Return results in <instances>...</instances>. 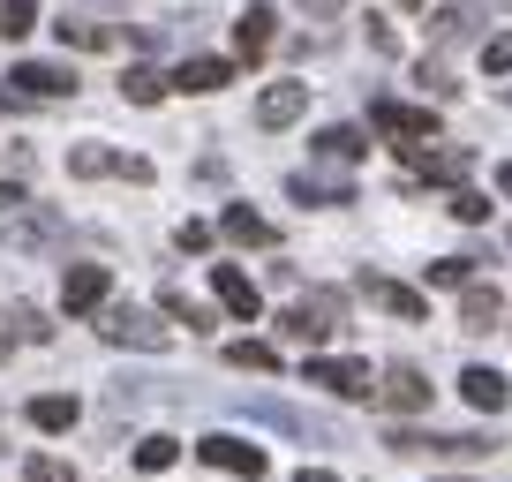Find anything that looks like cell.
<instances>
[{
  "label": "cell",
  "mask_w": 512,
  "mask_h": 482,
  "mask_svg": "<svg viewBox=\"0 0 512 482\" xmlns=\"http://www.w3.org/2000/svg\"><path fill=\"white\" fill-rule=\"evenodd\" d=\"M339 317H347V302H339L332 287H317V294H302V302H294V309H287L279 324H287V339L317 347V339H332V332H339Z\"/></svg>",
  "instance_id": "7a4b0ae2"
},
{
  "label": "cell",
  "mask_w": 512,
  "mask_h": 482,
  "mask_svg": "<svg viewBox=\"0 0 512 482\" xmlns=\"http://www.w3.org/2000/svg\"><path fill=\"white\" fill-rule=\"evenodd\" d=\"M166 83H174V91H226V83H234V61H219V53H196V61H181Z\"/></svg>",
  "instance_id": "8fae6325"
},
{
  "label": "cell",
  "mask_w": 512,
  "mask_h": 482,
  "mask_svg": "<svg viewBox=\"0 0 512 482\" xmlns=\"http://www.w3.org/2000/svg\"><path fill=\"white\" fill-rule=\"evenodd\" d=\"M430 279H437V287H475V257H445V264H430Z\"/></svg>",
  "instance_id": "f1b7e54d"
},
{
  "label": "cell",
  "mask_w": 512,
  "mask_h": 482,
  "mask_svg": "<svg viewBox=\"0 0 512 482\" xmlns=\"http://www.w3.org/2000/svg\"><path fill=\"white\" fill-rule=\"evenodd\" d=\"M234 53L241 61H264V53H272V8H241L234 16Z\"/></svg>",
  "instance_id": "5bb4252c"
},
{
  "label": "cell",
  "mask_w": 512,
  "mask_h": 482,
  "mask_svg": "<svg viewBox=\"0 0 512 482\" xmlns=\"http://www.w3.org/2000/svg\"><path fill=\"white\" fill-rule=\"evenodd\" d=\"M53 31H61V46H98V53L113 46V31H106V23H83V16H61Z\"/></svg>",
  "instance_id": "44dd1931"
},
{
  "label": "cell",
  "mask_w": 512,
  "mask_h": 482,
  "mask_svg": "<svg viewBox=\"0 0 512 482\" xmlns=\"http://www.w3.org/2000/svg\"><path fill=\"white\" fill-rule=\"evenodd\" d=\"M211 287H219L226 317H241V324H256V317H264V294H256V279L241 272V264H211Z\"/></svg>",
  "instance_id": "5b68a950"
},
{
  "label": "cell",
  "mask_w": 512,
  "mask_h": 482,
  "mask_svg": "<svg viewBox=\"0 0 512 482\" xmlns=\"http://www.w3.org/2000/svg\"><path fill=\"white\" fill-rule=\"evenodd\" d=\"M294 196H302V204H354L347 189H332V181H309V174H294Z\"/></svg>",
  "instance_id": "484cf974"
},
{
  "label": "cell",
  "mask_w": 512,
  "mask_h": 482,
  "mask_svg": "<svg viewBox=\"0 0 512 482\" xmlns=\"http://www.w3.org/2000/svg\"><path fill=\"white\" fill-rule=\"evenodd\" d=\"M302 106H309V83H272V91L256 98V121H264V129H287V121H302Z\"/></svg>",
  "instance_id": "4fadbf2b"
},
{
  "label": "cell",
  "mask_w": 512,
  "mask_h": 482,
  "mask_svg": "<svg viewBox=\"0 0 512 482\" xmlns=\"http://www.w3.org/2000/svg\"><path fill=\"white\" fill-rule=\"evenodd\" d=\"M76 415H83V407L68 400V392H46V400H31V422H38V430H76Z\"/></svg>",
  "instance_id": "d6986e66"
},
{
  "label": "cell",
  "mask_w": 512,
  "mask_h": 482,
  "mask_svg": "<svg viewBox=\"0 0 512 482\" xmlns=\"http://www.w3.org/2000/svg\"><path fill=\"white\" fill-rule=\"evenodd\" d=\"M377 392H384V407H392V415H415V407H430V385H422L415 362H392Z\"/></svg>",
  "instance_id": "30bf717a"
},
{
  "label": "cell",
  "mask_w": 512,
  "mask_h": 482,
  "mask_svg": "<svg viewBox=\"0 0 512 482\" xmlns=\"http://www.w3.org/2000/svg\"><path fill=\"white\" fill-rule=\"evenodd\" d=\"M309 16H339V8H347V0H302Z\"/></svg>",
  "instance_id": "e575fe53"
},
{
  "label": "cell",
  "mask_w": 512,
  "mask_h": 482,
  "mask_svg": "<svg viewBox=\"0 0 512 482\" xmlns=\"http://www.w3.org/2000/svg\"><path fill=\"white\" fill-rule=\"evenodd\" d=\"M497 189H505V196H512V159H505V166H497Z\"/></svg>",
  "instance_id": "74e56055"
},
{
  "label": "cell",
  "mask_w": 512,
  "mask_h": 482,
  "mask_svg": "<svg viewBox=\"0 0 512 482\" xmlns=\"http://www.w3.org/2000/svg\"><path fill=\"white\" fill-rule=\"evenodd\" d=\"M23 482H76V467H61V460H31V475Z\"/></svg>",
  "instance_id": "1f68e13d"
},
{
  "label": "cell",
  "mask_w": 512,
  "mask_h": 482,
  "mask_svg": "<svg viewBox=\"0 0 512 482\" xmlns=\"http://www.w3.org/2000/svg\"><path fill=\"white\" fill-rule=\"evenodd\" d=\"M505 400H512V377H505Z\"/></svg>",
  "instance_id": "f35d334b"
},
{
  "label": "cell",
  "mask_w": 512,
  "mask_h": 482,
  "mask_svg": "<svg viewBox=\"0 0 512 482\" xmlns=\"http://www.w3.org/2000/svg\"><path fill=\"white\" fill-rule=\"evenodd\" d=\"M98 332H106L113 347H151V354L166 347V324H151L144 309H106V317H98Z\"/></svg>",
  "instance_id": "52a82bcc"
},
{
  "label": "cell",
  "mask_w": 512,
  "mask_h": 482,
  "mask_svg": "<svg viewBox=\"0 0 512 482\" xmlns=\"http://www.w3.org/2000/svg\"><path fill=\"white\" fill-rule=\"evenodd\" d=\"M121 91L136 98V106H159V98H166V76H159V68H128Z\"/></svg>",
  "instance_id": "603a6c76"
},
{
  "label": "cell",
  "mask_w": 512,
  "mask_h": 482,
  "mask_svg": "<svg viewBox=\"0 0 512 482\" xmlns=\"http://www.w3.org/2000/svg\"><path fill=\"white\" fill-rule=\"evenodd\" d=\"M294 482H339V475H324V467H302V475H294Z\"/></svg>",
  "instance_id": "8d00e7d4"
},
{
  "label": "cell",
  "mask_w": 512,
  "mask_h": 482,
  "mask_svg": "<svg viewBox=\"0 0 512 482\" xmlns=\"http://www.w3.org/2000/svg\"><path fill=\"white\" fill-rule=\"evenodd\" d=\"M226 362H234V370L272 377V370H279V347H264V339H234V347H226Z\"/></svg>",
  "instance_id": "ffe728a7"
},
{
  "label": "cell",
  "mask_w": 512,
  "mask_h": 482,
  "mask_svg": "<svg viewBox=\"0 0 512 482\" xmlns=\"http://www.w3.org/2000/svg\"><path fill=\"white\" fill-rule=\"evenodd\" d=\"M460 392H467V407H475V415H497V407H505V377L497 370H460Z\"/></svg>",
  "instance_id": "2e32d148"
},
{
  "label": "cell",
  "mask_w": 512,
  "mask_h": 482,
  "mask_svg": "<svg viewBox=\"0 0 512 482\" xmlns=\"http://www.w3.org/2000/svg\"><path fill=\"white\" fill-rule=\"evenodd\" d=\"M497 317H505V302H497V287H467V302H460V332H490Z\"/></svg>",
  "instance_id": "ac0fdd59"
},
{
  "label": "cell",
  "mask_w": 512,
  "mask_h": 482,
  "mask_svg": "<svg viewBox=\"0 0 512 482\" xmlns=\"http://www.w3.org/2000/svg\"><path fill=\"white\" fill-rule=\"evenodd\" d=\"M23 204V189H16V181H0V211H16Z\"/></svg>",
  "instance_id": "d590c367"
},
{
  "label": "cell",
  "mask_w": 512,
  "mask_h": 482,
  "mask_svg": "<svg viewBox=\"0 0 512 482\" xmlns=\"http://www.w3.org/2000/svg\"><path fill=\"white\" fill-rule=\"evenodd\" d=\"M31 23H38V0H0V31L8 38H23Z\"/></svg>",
  "instance_id": "d4e9b609"
},
{
  "label": "cell",
  "mask_w": 512,
  "mask_h": 482,
  "mask_svg": "<svg viewBox=\"0 0 512 482\" xmlns=\"http://www.w3.org/2000/svg\"><path fill=\"white\" fill-rule=\"evenodd\" d=\"M400 159L415 166V174H430V181H460L467 166H475V151H430V144H400Z\"/></svg>",
  "instance_id": "7c38bea8"
},
{
  "label": "cell",
  "mask_w": 512,
  "mask_h": 482,
  "mask_svg": "<svg viewBox=\"0 0 512 482\" xmlns=\"http://www.w3.org/2000/svg\"><path fill=\"white\" fill-rule=\"evenodd\" d=\"M219 234L226 241H241V249H264V241H272V226L256 219L249 204H226V219H219Z\"/></svg>",
  "instance_id": "e0dca14e"
},
{
  "label": "cell",
  "mask_w": 512,
  "mask_h": 482,
  "mask_svg": "<svg viewBox=\"0 0 512 482\" xmlns=\"http://www.w3.org/2000/svg\"><path fill=\"white\" fill-rule=\"evenodd\" d=\"M174 460H181V445H174V437H144V445H136V467H144V475H166Z\"/></svg>",
  "instance_id": "cb8c5ba5"
},
{
  "label": "cell",
  "mask_w": 512,
  "mask_h": 482,
  "mask_svg": "<svg viewBox=\"0 0 512 482\" xmlns=\"http://www.w3.org/2000/svg\"><path fill=\"white\" fill-rule=\"evenodd\" d=\"M166 317H181L189 332H204V324H211V309H196L189 294H166Z\"/></svg>",
  "instance_id": "4dcf8cb0"
},
{
  "label": "cell",
  "mask_w": 512,
  "mask_h": 482,
  "mask_svg": "<svg viewBox=\"0 0 512 482\" xmlns=\"http://www.w3.org/2000/svg\"><path fill=\"white\" fill-rule=\"evenodd\" d=\"M174 241H181V249H211V226H204V219H189V226H181Z\"/></svg>",
  "instance_id": "d6a6232c"
},
{
  "label": "cell",
  "mask_w": 512,
  "mask_h": 482,
  "mask_svg": "<svg viewBox=\"0 0 512 482\" xmlns=\"http://www.w3.org/2000/svg\"><path fill=\"white\" fill-rule=\"evenodd\" d=\"M452 219H460V226H482V219H490V196H475V189H452Z\"/></svg>",
  "instance_id": "83f0119b"
},
{
  "label": "cell",
  "mask_w": 512,
  "mask_h": 482,
  "mask_svg": "<svg viewBox=\"0 0 512 482\" xmlns=\"http://www.w3.org/2000/svg\"><path fill=\"white\" fill-rule=\"evenodd\" d=\"M430 23H437V38H445V46H460V38L475 31V16H467V8H437Z\"/></svg>",
  "instance_id": "4316f807"
},
{
  "label": "cell",
  "mask_w": 512,
  "mask_h": 482,
  "mask_svg": "<svg viewBox=\"0 0 512 482\" xmlns=\"http://www.w3.org/2000/svg\"><path fill=\"white\" fill-rule=\"evenodd\" d=\"M68 174H83V181H91V174H128V181H151V166H144V159H121V151H106V144H76V151H68Z\"/></svg>",
  "instance_id": "9c48e42d"
},
{
  "label": "cell",
  "mask_w": 512,
  "mask_h": 482,
  "mask_svg": "<svg viewBox=\"0 0 512 482\" xmlns=\"http://www.w3.org/2000/svg\"><path fill=\"white\" fill-rule=\"evenodd\" d=\"M362 151H369L362 129H324V136H317V159H339V166H347V159H362Z\"/></svg>",
  "instance_id": "7402d4cb"
},
{
  "label": "cell",
  "mask_w": 512,
  "mask_h": 482,
  "mask_svg": "<svg viewBox=\"0 0 512 482\" xmlns=\"http://www.w3.org/2000/svg\"><path fill=\"white\" fill-rule=\"evenodd\" d=\"M302 385H324V392H339V400H369L377 377H369V362H354V354H309Z\"/></svg>",
  "instance_id": "6da1fadb"
},
{
  "label": "cell",
  "mask_w": 512,
  "mask_h": 482,
  "mask_svg": "<svg viewBox=\"0 0 512 482\" xmlns=\"http://www.w3.org/2000/svg\"><path fill=\"white\" fill-rule=\"evenodd\" d=\"M196 452H204L211 467H226V475H249V482L264 475V467H272V460H264V445H249V437H226V430H211Z\"/></svg>",
  "instance_id": "3957f363"
},
{
  "label": "cell",
  "mask_w": 512,
  "mask_h": 482,
  "mask_svg": "<svg viewBox=\"0 0 512 482\" xmlns=\"http://www.w3.org/2000/svg\"><path fill=\"white\" fill-rule=\"evenodd\" d=\"M16 332H23V339H46V317H38V309H23V302H16Z\"/></svg>",
  "instance_id": "836d02e7"
},
{
  "label": "cell",
  "mask_w": 512,
  "mask_h": 482,
  "mask_svg": "<svg viewBox=\"0 0 512 482\" xmlns=\"http://www.w3.org/2000/svg\"><path fill=\"white\" fill-rule=\"evenodd\" d=\"M16 83L23 98H76V68H61V61H16Z\"/></svg>",
  "instance_id": "8992f818"
},
{
  "label": "cell",
  "mask_w": 512,
  "mask_h": 482,
  "mask_svg": "<svg viewBox=\"0 0 512 482\" xmlns=\"http://www.w3.org/2000/svg\"><path fill=\"white\" fill-rule=\"evenodd\" d=\"M106 294H113L106 264H68V279H61V302L76 309V317H91V309H106Z\"/></svg>",
  "instance_id": "ba28073f"
},
{
  "label": "cell",
  "mask_w": 512,
  "mask_h": 482,
  "mask_svg": "<svg viewBox=\"0 0 512 482\" xmlns=\"http://www.w3.org/2000/svg\"><path fill=\"white\" fill-rule=\"evenodd\" d=\"M369 121H377L384 136H407V144H430V136H437V113L430 106H400V98H377Z\"/></svg>",
  "instance_id": "277c9868"
},
{
  "label": "cell",
  "mask_w": 512,
  "mask_h": 482,
  "mask_svg": "<svg viewBox=\"0 0 512 482\" xmlns=\"http://www.w3.org/2000/svg\"><path fill=\"white\" fill-rule=\"evenodd\" d=\"M362 287H369V302H377V309H392V317H407V324L430 317V302H422L415 287H400V279H362Z\"/></svg>",
  "instance_id": "9a60e30c"
},
{
  "label": "cell",
  "mask_w": 512,
  "mask_h": 482,
  "mask_svg": "<svg viewBox=\"0 0 512 482\" xmlns=\"http://www.w3.org/2000/svg\"><path fill=\"white\" fill-rule=\"evenodd\" d=\"M482 68H490V76H512V31L482 38Z\"/></svg>",
  "instance_id": "f546056e"
}]
</instances>
